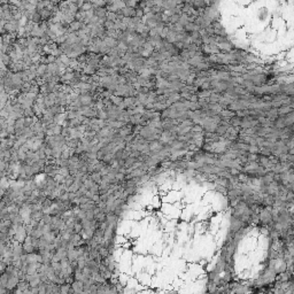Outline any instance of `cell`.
<instances>
[{
	"mask_svg": "<svg viewBox=\"0 0 294 294\" xmlns=\"http://www.w3.org/2000/svg\"><path fill=\"white\" fill-rule=\"evenodd\" d=\"M93 8V5H92V2L90 1V0H86L85 2L83 4V6L80 7L79 9H82L83 12H86V10H90V9H92Z\"/></svg>",
	"mask_w": 294,
	"mask_h": 294,
	"instance_id": "2",
	"label": "cell"
},
{
	"mask_svg": "<svg viewBox=\"0 0 294 294\" xmlns=\"http://www.w3.org/2000/svg\"><path fill=\"white\" fill-rule=\"evenodd\" d=\"M93 12L98 18H106L107 13H108L106 7H93Z\"/></svg>",
	"mask_w": 294,
	"mask_h": 294,
	"instance_id": "1",
	"label": "cell"
}]
</instances>
